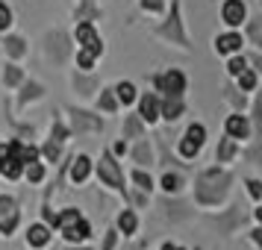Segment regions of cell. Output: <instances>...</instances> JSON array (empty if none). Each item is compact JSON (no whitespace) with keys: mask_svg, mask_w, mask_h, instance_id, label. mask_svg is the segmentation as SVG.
<instances>
[{"mask_svg":"<svg viewBox=\"0 0 262 250\" xmlns=\"http://www.w3.org/2000/svg\"><path fill=\"white\" fill-rule=\"evenodd\" d=\"M230 183H233V174L221 171L218 165L209 168V171H201V177L194 183V200L203 203V206H218L224 200Z\"/></svg>","mask_w":262,"mask_h":250,"instance_id":"obj_1","label":"cell"},{"mask_svg":"<svg viewBox=\"0 0 262 250\" xmlns=\"http://www.w3.org/2000/svg\"><path fill=\"white\" fill-rule=\"evenodd\" d=\"M56 226L62 230V236L68 244H83L92 238V224L83 218L80 209H62L56 212Z\"/></svg>","mask_w":262,"mask_h":250,"instance_id":"obj_2","label":"cell"},{"mask_svg":"<svg viewBox=\"0 0 262 250\" xmlns=\"http://www.w3.org/2000/svg\"><path fill=\"white\" fill-rule=\"evenodd\" d=\"M156 36L171 41V44H177V48H183V50L191 48L189 33H186V27H183V15H180V0H171V15L156 27Z\"/></svg>","mask_w":262,"mask_h":250,"instance_id":"obj_3","label":"cell"},{"mask_svg":"<svg viewBox=\"0 0 262 250\" xmlns=\"http://www.w3.org/2000/svg\"><path fill=\"white\" fill-rule=\"evenodd\" d=\"M97 179L103 183V186H109V189L121 191V194H127V179H124V171H121L118 159H115V153L112 150H103L100 153V159H97Z\"/></svg>","mask_w":262,"mask_h":250,"instance_id":"obj_4","label":"cell"},{"mask_svg":"<svg viewBox=\"0 0 262 250\" xmlns=\"http://www.w3.org/2000/svg\"><path fill=\"white\" fill-rule=\"evenodd\" d=\"M0 174L6 179H18L24 174V162H21V142L12 139L6 147H0Z\"/></svg>","mask_w":262,"mask_h":250,"instance_id":"obj_5","label":"cell"},{"mask_svg":"<svg viewBox=\"0 0 262 250\" xmlns=\"http://www.w3.org/2000/svg\"><path fill=\"white\" fill-rule=\"evenodd\" d=\"M203 144H206V127L203 124H189L183 139H180V156L183 159H194L203 150Z\"/></svg>","mask_w":262,"mask_h":250,"instance_id":"obj_6","label":"cell"},{"mask_svg":"<svg viewBox=\"0 0 262 250\" xmlns=\"http://www.w3.org/2000/svg\"><path fill=\"white\" fill-rule=\"evenodd\" d=\"M74 36H77V44H80V50H85V53H92V56H103V38L97 36V30L92 27V21H80L77 24V30H74Z\"/></svg>","mask_w":262,"mask_h":250,"instance_id":"obj_7","label":"cell"},{"mask_svg":"<svg viewBox=\"0 0 262 250\" xmlns=\"http://www.w3.org/2000/svg\"><path fill=\"white\" fill-rule=\"evenodd\" d=\"M18 221H21L18 200H15L12 194H0V236H12Z\"/></svg>","mask_w":262,"mask_h":250,"instance_id":"obj_8","label":"cell"},{"mask_svg":"<svg viewBox=\"0 0 262 250\" xmlns=\"http://www.w3.org/2000/svg\"><path fill=\"white\" fill-rule=\"evenodd\" d=\"M154 85L159 92H165V95L183 97V92H186V74L177 71V68H168L165 74H156L154 77Z\"/></svg>","mask_w":262,"mask_h":250,"instance_id":"obj_9","label":"cell"},{"mask_svg":"<svg viewBox=\"0 0 262 250\" xmlns=\"http://www.w3.org/2000/svg\"><path fill=\"white\" fill-rule=\"evenodd\" d=\"M68 118H71V132H77V135L103 130V121L92 112H85V109H68Z\"/></svg>","mask_w":262,"mask_h":250,"instance_id":"obj_10","label":"cell"},{"mask_svg":"<svg viewBox=\"0 0 262 250\" xmlns=\"http://www.w3.org/2000/svg\"><path fill=\"white\" fill-rule=\"evenodd\" d=\"M221 21L227 27H242L248 21V6H245V0H224V6H221Z\"/></svg>","mask_w":262,"mask_h":250,"instance_id":"obj_11","label":"cell"},{"mask_svg":"<svg viewBox=\"0 0 262 250\" xmlns=\"http://www.w3.org/2000/svg\"><path fill=\"white\" fill-rule=\"evenodd\" d=\"M224 130L230 139H236V142H242V139H248L250 132H253V127H250L248 115H242V112H236V115H230V118L224 121Z\"/></svg>","mask_w":262,"mask_h":250,"instance_id":"obj_12","label":"cell"},{"mask_svg":"<svg viewBox=\"0 0 262 250\" xmlns=\"http://www.w3.org/2000/svg\"><path fill=\"white\" fill-rule=\"evenodd\" d=\"M242 44H245V38L242 33H224V36L215 38V53H221V56H230V53H242Z\"/></svg>","mask_w":262,"mask_h":250,"instance_id":"obj_13","label":"cell"},{"mask_svg":"<svg viewBox=\"0 0 262 250\" xmlns=\"http://www.w3.org/2000/svg\"><path fill=\"white\" fill-rule=\"evenodd\" d=\"M186 112V103H183V97L177 95H165L162 100H159V118L165 121H177L180 115Z\"/></svg>","mask_w":262,"mask_h":250,"instance_id":"obj_14","label":"cell"},{"mask_svg":"<svg viewBox=\"0 0 262 250\" xmlns=\"http://www.w3.org/2000/svg\"><path fill=\"white\" fill-rule=\"evenodd\" d=\"M139 100V118L144 121V124H154V121H159V97L156 95H142V97H136Z\"/></svg>","mask_w":262,"mask_h":250,"instance_id":"obj_15","label":"cell"},{"mask_svg":"<svg viewBox=\"0 0 262 250\" xmlns=\"http://www.w3.org/2000/svg\"><path fill=\"white\" fill-rule=\"evenodd\" d=\"M236 156H238V144H236V139L224 135V139L218 142V150H215V162H233Z\"/></svg>","mask_w":262,"mask_h":250,"instance_id":"obj_16","label":"cell"},{"mask_svg":"<svg viewBox=\"0 0 262 250\" xmlns=\"http://www.w3.org/2000/svg\"><path fill=\"white\" fill-rule=\"evenodd\" d=\"M89 174H92V159L85 153L74 156V165H71V179L74 183H85L89 179Z\"/></svg>","mask_w":262,"mask_h":250,"instance_id":"obj_17","label":"cell"},{"mask_svg":"<svg viewBox=\"0 0 262 250\" xmlns=\"http://www.w3.org/2000/svg\"><path fill=\"white\" fill-rule=\"evenodd\" d=\"M133 159H136V162H139V165H154L156 159H154V147H150V142H147V139H139V142H136V147H133Z\"/></svg>","mask_w":262,"mask_h":250,"instance_id":"obj_18","label":"cell"},{"mask_svg":"<svg viewBox=\"0 0 262 250\" xmlns=\"http://www.w3.org/2000/svg\"><path fill=\"white\" fill-rule=\"evenodd\" d=\"M50 241V226L48 224H33L27 230V244H33V247H45Z\"/></svg>","mask_w":262,"mask_h":250,"instance_id":"obj_19","label":"cell"},{"mask_svg":"<svg viewBox=\"0 0 262 250\" xmlns=\"http://www.w3.org/2000/svg\"><path fill=\"white\" fill-rule=\"evenodd\" d=\"M112 92H115V97H118L121 106H130V103H136V97H139V95H136V85H133L130 80H121Z\"/></svg>","mask_w":262,"mask_h":250,"instance_id":"obj_20","label":"cell"},{"mask_svg":"<svg viewBox=\"0 0 262 250\" xmlns=\"http://www.w3.org/2000/svg\"><path fill=\"white\" fill-rule=\"evenodd\" d=\"M3 48H6V53L12 56V59H24L27 56V41L21 36H6V41H3Z\"/></svg>","mask_w":262,"mask_h":250,"instance_id":"obj_21","label":"cell"},{"mask_svg":"<svg viewBox=\"0 0 262 250\" xmlns=\"http://www.w3.org/2000/svg\"><path fill=\"white\" fill-rule=\"evenodd\" d=\"M41 92H45V88H41L36 80H24V83H21V97H18V103H21V106H27L30 100H38V97H41Z\"/></svg>","mask_w":262,"mask_h":250,"instance_id":"obj_22","label":"cell"},{"mask_svg":"<svg viewBox=\"0 0 262 250\" xmlns=\"http://www.w3.org/2000/svg\"><path fill=\"white\" fill-rule=\"evenodd\" d=\"M118 230L124 236H133V233L139 230V215L133 212V209H124V212L118 215Z\"/></svg>","mask_w":262,"mask_h":250,"instance_id":"obj_23","label":"cell"},{"mask_svg":"<svg viewBox=\"0 0 262 250\" xmlns=\"http://www.w3.org/2000/svg\"><path fill=\"white\" fill-rule=\"evenodd\" d=\"M144 135V121L139 115H127L124 121V139H142Z\"/></svg>","mask_w":262,"mask_h":250,"instance_id":"obj_24","label":"cell"},{"mask_svg":"<svg viewBox=\"0 0 262 250\" xmlns=\"http://www.w3.org/2000/svg\"><path fill=\"white\" fill-rule=\"evenodd\" d=\"M97 106L103 109L106 115H115L121 103H118V97H115V92H112V88H103V92H100V97H97Z\"/></svg>","mask_w":262,"mask_h":250,"instance_id":"obj_25","label":"cell"},{"mask_svg":"<svg viewBox=\"0 0 262 250\" xmlns=\"http://www.w3.org/2000/svg\"><path fill=\"white\" fill-rule=\"evenodd\" d=\"M159 189L165 191V194H177V191L183 189V177H180V174L165 171V174H162V179H159Z\"/></svg>","mask_w":262,"mask_h":250,"instance_id":"obj_26","label":"cell"},{"mask_svg":"<svg viewBox=\"0 0 262 250\" xmlns=\"http://www.w3.org/2000/svg\"><path fill=\"white\" fill-rule=\"evenodd\" d=\"M21 83H24V71L18 65H6L3 68V85L6 88H15V85H21Z\"/></svg>","mask_w":262,"mask_h":250,"instance_id":"obj_27","label":"cell"},{"mask_svg":"<svg viewBox=\"0 0 262 250\" xmlns=\"http://www.w3.org/2000/svg\"><path fill=\"white\" fill-rule=\"evenodd\" d=\"M236 83H238V92H253L259 80H256V71L253 68H245L242 74H236Z\"/></svg>","mask_w":262,"mask_h":250,"instance_id":"obj_28","label":"cell"},{"mask_svg":"<svg viewBox=\"0 0 262 250\" xmlns=\"http://www.w3.org/2000/svg\"><path fill=\"white\" fill-rule=\"evenodd\" d=\"M50 139H53V142H65V139H71V127H65V124H62V115H53Z\"/></svg>","mask_w":262,"mask_h":250,"instance_id":"obj_29","label":"cell"},{"mask_svg":"<svg viewBox=\"0 0 262 250\" xmlns=\"http://www.w3.org/2000/svg\"><path fill=\"white\" fill-rule=\"evenodd\" d=\"M45 174H48V171H45V165H41V162H30V165H24V177L30 179V183H33V186H36V183H41V179H45Z\"/></svg>","mask_w":262,"mask_h":250,"instance_id":"obj_30","label":"cell"},{"mask_svg":"<svg viewBox=\"0 0 262 250\" xmlns=\"http://www.w3.org/2000/svg\"><path fill=\"white\" fill-rule=\"evenodd\" d=\"M248 68V59L242 56V53H230V62H227V74L230 77H236V74H242Z\"/></svg>","mask_w":262,"mask_h":250,"instance_id":"obj_31","label":"cell"},{"mask_svg":"<svg viewBox=\"0 0 262 250\" xmlns=\"http://www.w3.org/2000/svg\"><path fill=\"white\" fill-rule=\"evenodd\" d=\"M50 41V50L56 48V62H62L65 56H68V48H65V36L62 33H53V36H48Z\"/></svg>","mask_w":262,"mask_h":250,"instance_id":"obj_32","label":"cell"},{"mask_svg":"<svg viewBox=\"0 0 262 250\" xmlns=\"http://www.w3.org/2000/svg\"><path fill=\"white\" fill-rule=\"evenodd\" d=\"M38 153H45V159H48V162H56V159L62 156V142H53V139H48V142H45V147H41Z\"/></svg>","mask_w":262,"mask_h":250,"instance_id":"obj_33","label":"cell"},{"mask_svg":"<svg viewBox=\"0 0 262 250\" xmlns=\"http://www.w3.org/2000/svg\"><path fill=\"white\" fill-rule=\"evenodd\" d=\"M133 183H136V189H142L150 194V189H154V179H150V174H144L142 168H136L133 171Z\"/></svg>","mask_w":262,"mask_h":250,"instance_id":"obj_34","label":"cell"},{"mask_svg":"<svg viewBox=\"0 0 262 250\" xmlns=\"http://www.w3.org/2000/svg\"><path fill=\"white\" fill-rule=\"evenodd\" d=\"M74 85H77V92L85 97V95H92V92L97 88V80L95 77H74Z\"/></svg>","mask_w":262,"mask_h":250,"instance_id":"obj_35","label":"cell"},{"mask_svg":"<svg viewBox=\"0 0 262 250\" xmlns=\"http://www.w3.org/2000/svg\"><path fill=\"white\" fill-rule=\"evenodd\" d=\"M100 9L92 6V0H80V12H77V21H89V18H97Z\"/></svg>","mask_w":262,"mask_h":250,"instance_id":"obj_36","label":"cell"},{"mask_svg":"<svg viewBox=\"0 0 262 250\" xmlns=\"http://www.w3.org/2000/svg\"><path fill=\"white\" fill-rule=\"evenodd\" d=\"M224 100L230 103V106H236L238 112L245 109V95H238L236 88H224Z\"/></svg>","mask_w":262,"mask_h":250,"instance_id":"obj_37","label":"cell"},{"mask_svg":"<svg viewBox=\"0 0 262 250\" xmlns=\"http://www.w3.org/2000/svg\"><path fill=\"white\" fill-rule=\"evenodd\" d=\"M9 27H12V9L0 0V33H6Z\"/></svg>","mask_w":262,"mask_h":250,"instance_id":"obj_38","label":"cell"},{"mask_svg":"<svg viewBox=\"0 0 262 250\" xmlns=\"http://www.w3.org/2000/svg\"><path fill=\"white\" fill-rule=\"evenodd\" d=\"M77 65H80L83 71H92V68H95V56L85 53V50H77Z\"/></svg>","mask_w":262,"mask_h":250,"instance_id":"obj_39","label":"cell"},{"mask_svg":"<svg viewBox=\"0 0 262 250\" xmlns=\"http://www.w3.org/2000/svg\"><path fill=\"white\" fill-rule=\"evenodd\" d=\"M245 186H248V194L253 200H262V179H248Z\"/></svg>","mask_w":262,"mask_h":250,"instance_id":"obj_40","label":"cell"},{"mask_svg":"<svg viewBox=\"0 0 262 250\" xmlns=\"http://www.w3.org/2000/svg\"><path fill=\"white\" fill-rule=\"evenodd\" d=\"M142 9L144 12H162V9H165V0H142Z\"/></svg>","mask_w":262,"mask_h":250,"instance_id":"obj_41","label":"cell"},{"mask_svg":"<svg viewBox=\"0 0 262 250\" xmlns=\"http://www.w3.org/2000/svg\"><path fill=\"white\" fill-rule=\"evenodd\" d=\"M253 115H256V135H259V142H262V97L253 100Z\"/></svg>","mask_w":262,"mask_h":250,"instance_id":"obj_42","label":"cell"},{"mask_svg":"<svg viewBox=\"0 0 262 250\" xmlns=\"http://www.w3.org/2000/svg\"><path fill=\"white\" fill-rule=\"evenodd\" d=\"M245 156H248L253 165H262V142H259V144H253V147H250V150H248Z\"/></svg>","mask_w":262,"mask_h":250,"instance_id":"obj_43","label":"cell"},{"mask_svg":"<svg viewBox=\"0 0 262 250\" xmlns=\"http://www.w3.org/2000/svg\"><path fill=\"white\" fill-rule=\"evenodd\" d=\"M115 244H118V233H115V230H109L106 238H103V244H100V250H115Z\"/></svg>","mask_w":262,"mask_h":250,"instance_id":"obj_44","label":"cell"},{"mask_svg":"<svg viewBox=\"0 0 262 250\" xmlns=\"http://www.w3.org/2000/svg\"><path fill=\"white\" fill-rule=\"evenodd\" d=\"M41 218H45V224L48 226H56V212H53V209L45 206V209H41Z\"/></svg>","mask_w":262,"mask_h":250,"instance_id":"obj_45","label":"cell"},{"mask_svg":"<svg viewBox=\"0 0 262 250\" xmlns=\"http://www.w3.org/2000/svg\"><path fill=\"white\" fill-rule=\"evenodd\" d=\"M250 241H253L256 247H262V226H256V230H250Z\"/></svg>","mask_w":262,"mask_h":250,"instance_id":"obj_46","label":"cell"},{"mask_svg":"<svg viewBox=\"0 0 262 250\" xmlns=\"http://www.w3.org/2000/svg\"><path fill=\"white\" fill-rule=\"evenodd\" d=\"M112 153L124 156V153H127V142H115V144H112Z\"/></svg>","mask_w":262,"mask_h":250,"instance_id":"obj_47","label":"cell"},{"mask_svg":"<svg viewBox=\"0 0 262 250\" xmlns=\"http://www.w3.org/2000/svg\"><path fill=\"white\" fill-rule=\"evenodd\" d=\"M159 250H177V244H171V241H165V244H162Z\"/></svg>","mask_w":262,"mask_h":250,"instance_id":"obj_48","label":"cell"},{"mask_svg":"<svg viewBox=\"0 0 262 250\" xmlns=\"http://www.w3.org/2000/svg\"><path fill=\"white\" fill-rule=\"evenodd\" d=\"M253 215H256V221H259V224H262V206H259V209H256V212H253Z\"/></svg>","mask_w":262,"mask_h":250,"instance_id":"obj_49","label":"cell"},{"mask_svg":"<svg viewBox=\"0 0 262 250\" xmlns=\"http://www.w3.org/2000/svg\"><path fill=\"white\" fill-rule=\"evenodd\" d=\"M68 250H89V247H68Z\"/></svg>","mask_w":262,"mask_h":250,"instance_id":"obj_50","label":"cell"},{"mask_svg":"<svg viewBox=\"0 0 262 250\" xmlns=\"http://www.w3.org/2000/svg\"><path fill=\"white\" fill-rule=\"evenodd\" d=\"M177 250H186V247H177Z\"/></svg>","mask_w":262,"mask_h":250,"instance_id":"obj_51","label":"cell"},{"mask_svg":"<svg viewBox=\"0 0 262 250\" xmlns=\"http://www.w3.org/2000/svg\"><path fill=\"white\" fill-rule=\"evenodd\" d=\"M130 250H139V247H130Z\"/></svg>","mask_w":262,"mask_h":250,"instance_id":"obj_52","label":"cell"}]
</instances>
